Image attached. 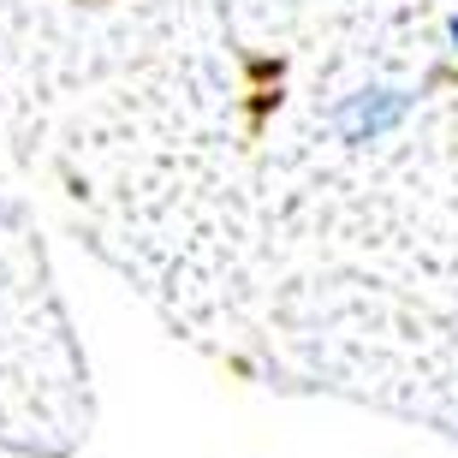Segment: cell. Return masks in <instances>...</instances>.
I'll return each instance as SVG.
<instances>
[{
    "label": "cell",
    "instance_id": "cell-1",
    "mask_svg": "<svg viewBox=\"0 0 458 458\" xmlns=\"http://www.w3.org/2000/svg\"><path fill=\"white\" fill-rule=\"evenodd\" d=\"M411 107H417L411 89H399V84H363V89H352V96H340V107H334V137L352 143V149L387 143V137L411 119Z\"/></svg>",
    "mask_w": 458,
    "mask_h": 458
},
{
    "label": "cell",
    "instance_id": "cell-2",
    "mask_svg": "<svg viewBox=\"0 0 458 458\" xmlns=\"http://www.w3.org/2000/svg\"><path fill=\"white\" fill-rule=\"evenodd\" d=\"M446 36H453V54H458V13L446 18Z\"/></svg>",
    "mask_w": 458,
    "mask_h": 458
}]
</instances>
